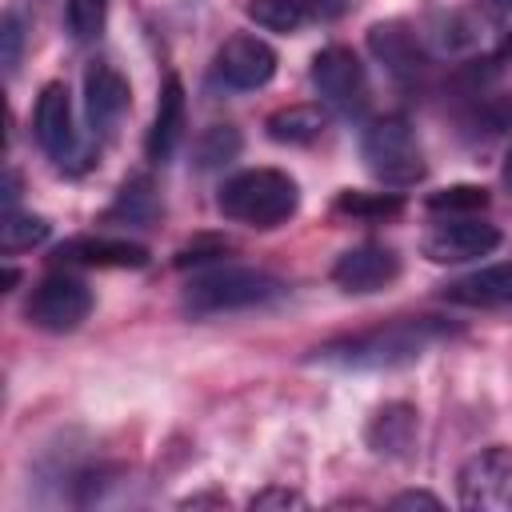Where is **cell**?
I'll list each match as a JSON object with an SVG mask.
<instances>
[{
    "label": "cell",
    "mask_w": 512,
    "mask_h": 512,
    "mask_svg": "<svg viewBox=\"0 0 512 512\" xmlns=\"http://www.w3.org/2000/svg\"><path fill=\"white\" fill-rule=\"evenodd\" d=\"M436 340H444V324L420 316V320H396V324H384L372 332L332 340V344L316 348V360L340 364V368H400V364H412L416 356H424Z\"/></svg>",
    "instance_id": "1"
},
{
    "label": "cell",
    "mask_w": 512,
    "mask_h": 512,
    "mask_svg": "<svg viewBox=\"0 0 512 512\" xmlns=\"http://www.w3.org/2000/svg\"><path fill=\"white\" fill-rule=\"evenodd\" d=\"M296 204H300V184L280 168L232 172L216 192V208L224 212V220L248 228H276L296 212Z\"/></svg>",
    "instance_id": "2"
},
{
    "label": "cell",
    "mask_w": 512,
    "mask_h": 512,
    "mask_svg": "<svg viewBox=\"0 0 512 512\" xmlns=\"http://www.w3.org/2000/svg\"><path fill=\"white\" fill-rule=\"evenodd\" d=\"M280 292H284V284L272 272L220 264V268L200 272V276L188 280V288H184V312H192V316L244 312V308H260V304L276 300Z\"/></svg>",
    "instance_id": "3"
},
{
    "label": "cell",
    "mask_w": 512,
    "mask_h": 512,
    "mask_svg": "<svg viewBox=\"0 0 512 512\" xmlns=\"http://www.w3.org/2000/svg\"><path fill=\"white\" fill-rule=\"evenodd\" d=\"M360 156L368 172L388 188H408L424 176V148L404 116H380L360 136Z\"/></svg>",
    "instance_id": "4"
},
{
    "label": "cell",
    "mask_w": 512,
    "mask_h": 512,
    "mask_svg": "<svg viewBox=\"0 0 512 512\" xmlns=\"http://www.w3.org/2000/svg\"><path fill=\"white\" fill-rule=\"evenodd\" d=\"M32 136L56 168H84L88 164V152H84L80 132H76V112H72L68 84L52 80V84L40 88L36 112H32Z\"/></svg>",
    "instance_id": "5"
},
{
    "label": "cell",
    "mask_w": 512,
    "mask_h": 512,
    "mask_svg": "<svg viewBox=\"0 0 512 512\" xmlns=\"http://www.w3.org/2000/svg\"><path fill=\"white\" fill-rule=\"evenodd\" d=\"M88 312H92V288L72 272H48L24 304L28 324L40 332H76L88 320Z\"/></svg>",
    "instance_id": "6"
},
{
    "label": "cell",
    "mask_w": 512,
    "mask_h": 512,
    "mask_svg": "<svg viewBox=\"0 0 512 512\" xmlns=\"http://www.w3.org/2000/svg\"><path fill=\"white\" fill-rule=\"evenodd\" d=\"M312 88L320 92V100L344 116H360L368 104V72L360 64V56L344 44H328L312 56Z\"/></svg>",
    "instance_id": "7"
},
{
    "label": "cell",
    "mask_w": 512,
    "mask_h": 512,
    "mask_svg": "<svg viewBox=\"0 0 512 512\" xmlns=\"http://www.w3.org/2000/svg\"><path fill=\"white\" fill-rule=\"evenodd\" d=\"M460 504L468 512H512V448H480L456 476Z\"/></svg>",
    "instance_id": "8"
},
{
    "label": "cell",
    "mask_w": 512,
    "mask_h": 512,
    "mask_svg": "<svg viewBox=\"0 0 512 512\" xmlns=\"http://www.w3.org/2000/svg\"><path fill=\"white\" fill-rule=\"evenodd\" d=\"M496 244H500V228L488 224V220H476V216L440 220V224H432V228L420 236V252H424L432 264L480 260V256L496 252Z\"/></svg>",
    "instance_id": "9"
},
{
    "label": "cell",
    "mask_w": 512,
    "mask_h": 512,
    "mask_svg": "<svg viewBox=\"0 0 512 512\" xmlns=\"http://www.w3.org/2000/svg\"><path fill=\"white\" fill-rule=\"evenodd\" d=\"M212 72H216L220 84H228L236 92H252V88H264L276 76V52H272L268 40L248 36V32H236V36H228L216 48Z\"/></svg>",
    "instance_id": "10"
},
{
    "label": "cell",
    "mask_w": 512,
    "mask_h": 512,
    "mask_svg": "<svg viewBox=\"0 0 512 512\" xmlns=\"http://www.w3.org/2000/svg\"><path fill=\"white\" fill-rule=\"evenodd\" d=\"M396 276H400V256H396V248H388V244H356V248L340 252V260L332 264L336 288L356 292V296L380 292V288H388Z\"/></svg>",
    "instance_id": "11"
},
{
    "label": "cell",
    "mask_w": 512,
    "mask_h": 512,
    "mask_svg": "<svg viewBox=\"0 0 512 512\" xmlns=\"http://www.w3.org/2000/svg\"><path fill=\"white\" fill-rule=\"evenodd\" d=\"M128 104H132V88L112 64L100 60L84 72V112L96 136H116Z\"/></svg>",
    "instance_id": "12"
},
{
    "label": "cell",
    "mask_w": 512,
    "mask_h": 512,
    "mask_svg": "<svg viewBox=\"0 0 512 512\" xmlns=\"http://www.w3.org/2000/svg\"><path fill=\"white\" fill-rule=\"evenodd\" d=\"M56 260L80 268H144L148 248L124 236H72L56 248Z\"/></svg>",
    "instance_id": "13"
},
{
    "label": "cell",
    "mask_w": 512,
    "mask_h": 512,
    "mask_svg": "<svg viewBox=\"0 0 512 512\" xmlns=\"http://www.w3.org/2000/svg\"><path fill=\"white\" fill-rule=\"evenodd\" d=\"M184 128H188V104H184V84L180 76H168L164 88H160V100H156V116H152V128H148V140H144V152L152 164H168L184 140Z\"/></svg>",
    "instance_id": "14"
},
{
    "label": "cell",
    "mask_w": 512,
    "mask_h": 512,
    "mask_svg": "<svg viewBox=\"0 0 512 512\" xmlns=\"http://www.w3.org/2000/svg\"><path fill=\"white\" fill-rule=\"evenodd\" d=\"M368 48H372V56L388 68V76H396L400 84H408V80H416V76L424 72L420 40H416V32H412L408 24H400V20L376 24V28L368 32Z\"/></svg>",
    "instance_id": "15"
},
{
    "label": "cell",
    "mask_w": 512,
    "mask_h": 512,
    "mask_svg": "<svg viewBox=\"0 0 512 512\" xmlns=\"http://www.w3.org/2000/svg\"><path fill=\"white\" fill-rule=\"evenodd\" d=\"M444 300L464 304V308H504V304H512V260H500V264H488V268H476V272L452 280L444 288Z\"/></svg>",
    "instance_id": "16"
},
{
    "label": "cell",
    "mask_w": 512,
    "mask_h": 512,
    "mask_svg": "<svg viewBox=\"0 0 512 512\" xmlns=\"http://www.w3.org/2000/svg\"><path fill=\"white\" fill-rule=\"evenodd\" d=\"M416 408L412 404H384L372 412L364 436H368V448L376 456H408L412 444H416Z\"/></svg>",
    "instance_id": "17"
},
{
    "label": "cell",
    "mask_w": 512,
    "mask_h": 512,
    "mask_svg": "<svg viewBox=\"0 0 512 512\" xmlns=\"http://www.w3.org/2000/svg\"><path fill=\"white\" fill-rule=\"evenodd\" d=\"M264 128H268V140L288 144V148H304V144H316L324 136L328 112L320 104H288V108H276Z\"/></svg>",
    "instance_id": "18"
},
{
    "label": "cell",
    "mask_w": 512,
    "mask_h": 512,
    "mask_svg": "<svg viewBox=\"0 0 512 512\" xmlns=\"http://www.w3.org/2000/svg\"><path fill=\"white\" fill-rule=\"evenodd\" d=\"M52 232V224L44 216H32V212H16L8 208L4 220H0V248L12 256V252H24V248H36L44 244Z\"/></svg>",
    "instance_id": "19"
},
{
    "label": "cell",
    "mask_w": 512,
    "mask_h": 512,
    "mask_svg": "<svg viewBox=\"0 0 512 512\" xmlns=\"http://www.w3.org/2000/svg\"><path fill=\"white\" fill-rule=\"evenodd\" d=\"M248 20H256L268 32H296L304 24V4L300 0H248Z\"/></svg>",
    "instance_id": "20"
},
{
    "label": "cell",
    "mask_w": 512,
    "mask_h": 512,
    "mask_svg": "<svg viewBox=\"0 0 512 512\" xmlns=\"http://www.w3.org/2000/svg\"><path fill=\"white\" fill-rule=\"evenodd\" d=\"M64 20H68V32L72 40L88 44L104 32V20H108V0H64Z\"/></svg>",
    "instance_id": "21"
},
{
    "label": "cell",
    "mask_w": 512,
    "mask_h": 512,
    "mask_svg": "<svg viewBox=\"0 0 512 512\" xmlns=\"http://www.w3.org/2000/svg\"><path fill=\"white\" fill-rule=\"evenodd\" d=\"M236 152H240V132H236L232 124H212V128L196 140V164H200V168L228 164Z\"/></svg>",
    "instance_id": "22"
},
{
    "label": "cell",
    "mask_w": 512,
    "mask_h": 512,
    "mask_svg": "<svg viewBox=\"0 0 512 512\" xmlns=\"http://www.w3.org/2000/svg\"><path fill=\"white\" fill-rule=\"evenodd\" d=\"M336 208L340 212H348V216H368V220H384V216H396L400 208H404V200L396 196V192H344L340 200H336Z\"/></svg>",
    "instance_id": "23"
},
{
    "label": "cell",
    "mask_w": 512,
    "mask_h": 512,
    "mask_svg": "<svg viewBox=\"0 0 512 512\" xmlns=\"http://www.w3.org/2000/svg\"><path fill=\"white\" fill-rule=\"evenodd\" d=\"M428 208L432 212H476V208H488V192L480 184H452V188L432 192Z\"/></svg>",
    "instance_id": "24"
},
{
    "label": "cell",
    "mask_w": 512,
    "mask_h": 512,
    "mask_svg": "<svg viewBox=\"0 0 512 512\" xmlns=\"http://www.w3.org/2000/svg\"><path fill=\"white\" fill-rule=\"evenodd\" d=\"M0 44H4V72L12 76L16 68H20V48H24V24H20V16L16 12H4V20H0Z\"/></svg>",
    "instance_id": "25"
},
{
    "label": "cell",
    "mask_w": 512,
    "mask_h": 512,
    "mask_svg": "<svg viewBox=\"0 0 512 512\" xmlns=\"http://www.w3.org/2000/svg\"><path fill=\"white\" fill-rule=\"evenodd\" d=\"M304 504H308V500H304L300 492L280 488V484H272V488H264V492H256V496L248 500L252 512H268V508H304Z\"/></svg>",
    "instance_id": "26"
},
{
    "label": "cell",
    "mask_w": 512,
    "mask_h": 512,
    "mask_svg": "<svg viewBox=\"0 0 512 512\" xmlns=\"http://www.w3.org/2000/svg\"><path fill=\"white\" fill-rule=\"evenodd\" d=\"M300 4H304V12L316 16V20H336V16L348 8V0H300Z\"/></svg>",
    "instance_id": "27"
},
{
    "label": "cell",
    "mask_w": 512,
    "mask_h": 512,
    "mask_svg": "<svg viewBox=\"0 0 512 512\" xmlns=\"http://www.w3.org/2000/svg\"><path fill=\"white\" fill-rule=\"evenodd\" d=\"M392 508H440V496H432V492H400V496H392Z\"/></svg>",
    "instance_id": "28"
},
{
    "label": "cell",
    "mask_w": 512,
    "mask_h": 512,
    "mask_svg": "<svg viewBox=\"0 0 512 512\" xmlns=\"http://www.w3.org/2000/svg\"><path fill=\"white\" fill-rule=\"evenodd\" d=\"M200 504H228L224 496H188L184 500V508H200Z\"/></svg>",
    "instance_id": "29"
},
{
    "label": "cell",
    "mask_w": 512,
    "mask_h": 512,
    "mask_svg": "<svg viewBox=\"0 0 512 512\" xmlns=\"http://www.w3.org/2000/svg\"><path fill=\"white\" fill-rule=\"evenodd\" d=\"M504 184H508V188H512V152H508V156H504Z\"/></svg>",
    "instance_id": "30"
},
{
    "label": "cell",
    "mask_w": 512,
    "mask_h": 512,
    "mask_svg": "<svg viewBox=\"0 0 512 512\" xmlns=\"http://www.w3.org/2000/svg\"><path fill=\"white\" fill-rule=\"evenodd\" d=\"M496 4H500V8H512V0H496Z\"/></svg>",
    "instance_id": "31"
}]
</instances>
